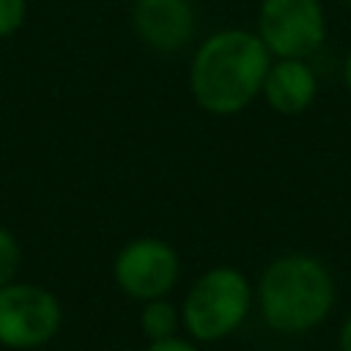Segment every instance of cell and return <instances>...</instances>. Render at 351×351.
I'll return each mask as SVG.
<instances>
[{
    "mask_svg": "<svg viewBox=\"0 0 351 351\" xmlns=\"http://www.w3.org/2000/svg\"><path fill=\"white\" fill-rule=\"evenodd\" d=\"M19 266H22V247L11 230L0 228V288L16 280Z\"/></svg>",
    "mask_w": 351,
    "mask_h": 351,
    "instance_id": "cell-10",
    "label": "cell"
},
{
    "mask_svg": "<svg viewBox=\"0 0 351 351\" xmlns=\"http://www.w3.org/2000/svg\"><path fill=\"white\" fill-rule=\"evenodd\" d=\"M27 0H0V38L14 36L25 22Z\"/></svg>",
    "mask_w": 351,
    "mask_h": 351,
    "instance_id": "cell-11",
    "label": "cell"
},
{
    "mask_svg": "<svg viewBox=\"0 0 351 351\" xmlns=\"http://www.w3.org/2000/svg\"><path fill=\"white\" fill-rule=\"evenodd\" d=\"M315 74L302 58H280L274 66H269L263 80V96L266 101L285 115H296L310 107L315 99Z\"/></svg>",
    "mask_w": 351,
    "mask_h": 351,
    "instance_id": "cell-8",
    "label": "cell"
},
{
    "mask_svg": "<svg viewBox=\"0 0 351 351\" xmlns=\"http://www.w3.org/2000/svg\"><path fill=\"white\" fill-rule=\"evenodd\" d=\"M340 351H351V315L346 318V324L340 329Z\"/></svg>",
    "mask_w": 351,
    "mask_h": 351,
    "instance_id": "cell-13",
    "label": "cell"
},
{
    "mask_svg": "<svg viewBox=\"0 0 351 351\" xmlns=\"http://www.w3.org/2000/svg\"><path fill=\"white\" fill-rule=\"evenodd\" d=\"M324 11L318 0H263L258 36L277 58H307L324 41Z\"/></svg>",
    "mask_w": 351,
    "mask_h": 351,
    "instance_id": "cell-6",
    "label": "cell"
},
{
    "mask_svg": "<svg viewBox=\"0 0 351 351\" xmlns=\"http://www.w3.org/2000/svg\"><path fill=\"white\" fill-rule=\"evenodd\" d=\"M261 315L274 332L296 335L318 326L335 304V282L318 258L304 252L280 255L258 282Z\"/></svg>",
    "mask_w": 351,
    "mask_h": 351,
    "instance_id": "cell-2",
    "label": "cell"
},
{
    "mask_svg": "<svg viewBox=\"0 0 351 351\" xmlns=\"http://www.w3.org/2000/svg\"><path fill=\"white\" fill-rule=\"evenodd\" d=\"M346 3H348V5H351V0H346Z\"/></svg>",
    "mask_w": 351,
    "mask_h": 351,
    "instance_id": "cell-15",
    "label": "cell"
},
{
    "mask_svg": "<svg viewBox=\"0 0 351 351\" xmlns=\"http://www.w3.org/2000/svg\"><path fill=\"white\" fill-rule=\"evenodd\" d=\"M343 77H346V85L351 88V52H348V58H346V66H343Z\"/></svg>",
    "mask_w": 351,
    "mask_h": 351,
    "instance_id": "cell-14",
    "label": "cell"
},
{
    "mask_svg": "<svg viewBox=\"0 0 351 351\" xmlns=\"http://www.w3.org/2000/svg\"><path fill=\"white\" fill-rule=\"evenodd\" d=\"M178 318H181V313L165 296H159V299H148L145 302L140 324H143V332H145L148 340H165V337L176 335Z\"/></svg>",
    "mask_w": 351,
    "mask_h": 351,
    "instance_id": "cell-9",
    "label": "cell"
},
{
    "mask_svg": "<svg viewBox=\"0 0 351 351\" xmlns=\"http://www.w3.org/2000/svg\"><path fill=\"white\" fill-rule=\"evenodd\" d=\"M132 25L151 49L176 52L195 36V8L189 0H134Z\"/></svg>",
    "mask_w": 351,
    "mask_h": 351,
    "instance_id": "cell-7",
    "label": "cell"
},
{
    "mask_svg": "<svg viewBox=\"0 0 351 351\" xmlns=\"http://www.w3.org/2000/svg\"><path fill=\"white\" fill-rule=\"evenodd\" d=\"M63 321L52 291L33 282H8L0 288V346L30 351L47 346Z\"/></svg>",
    "mask_w": 351,
    "mask_h": 351,
    "instance_id": "cell-4",
    "label": "cell"
},
{
    "mask_svg": "<svg viewBox=\"0 0 351 351\" xmlns=\"http://www.w3.org/2000/svg\"><path fill=\"white\" fill-rule=\"evenodd\" d=\"M178 271L181 263L176 247L154 236L123 244L112 261V277L118 288L137 302L167 296L178 282Z\"/></svg>",
    "mask_w": 351,
    "mask_h": 351,
    "instance_id": "cell-5",
    "label": "cell"
},
{
    "mask_svg": "<svg viewBox=\"0 0 351 351\" xmlns=\"http://www.w3.org/2000/svg\"><path fill=\"white\" fill-rule=\"evenodd\" d=\"M269 58L271 52L255 33L230 27L208 36L189 63L192 99L214 115L244 110L263 90Z\"/></svg>",
    "mask_w": 351,
    "mask_h": 351,
    "instance_id": "cell-1",
    "label": "cell"
},
{
    "mask_svg": "<svg viewBox=\"0 0 351 351\" xmlns=\"http://www.w3.org/2000/svg\"><path fill=\"white\" fill-rule=\"evenodd\" d=\"M145 351H200L192 340H181L178 335L165 337V340H151Z\"/></svg>",
    "mask_w": 351,
    "mask_h": 351,
    "instance_id": "cell-12",
    "label": "cell"
},
{
    "mask_svg": "<svg viewBox=\"0 0 351 351\" xmlns=\"http://www.w3.org/2000/svg\"><path fill=\"white\" fill-rule=\"evenodd\" d=\"M252 291L247 277L233 266H214L203 271L181 304L186 332L200 343L228 337L250 313Z\"/></svg>",
    "mask_w": 351,
    "mask_h": 351,
    "instance_id": "cell-3",
    "label": "cell"
}]
</instances>
